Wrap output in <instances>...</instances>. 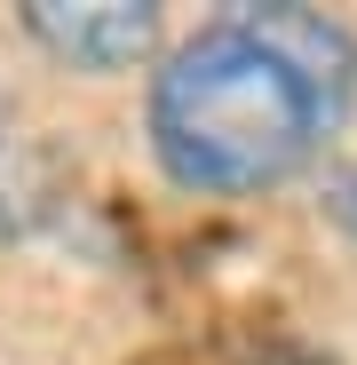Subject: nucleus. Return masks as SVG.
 <instances>
[{"label":"nucleus","mask_w":357,"mask_h":365,"mask_svg":"<svg viewBox=\"0 0 357 365\" xmlns=\"http://www.w3.org/2000/svg\"><path fill=\"white\" fill-rule=\"evenodd\" d=\"M357 103V32L326 9H222L175 40L143 96V135L175 191L262 199L310 175Z\"/></svg>","instance_id":"obj_1"},{"label":"nucleus","mask_w":357,"mask_h":365,"mask_svg":"<svg viewBox=\"0 0 357 365\" xmlns=\"http://www.w3.org/2000/svg\"><path fill=\"white\" fill-rule=\"evenodd\" d=\"M16 24L40 56H56L88 80L135 72L159 48V9H143V0H24Z\"/></svg>","instance_id":"obj_2"},{"label":"nucleus","mask_w":357,"mask_h":365,"mask_svg":"<svg viewBox=\"0 0 357 365\" xmlns=\"http://www.w3.org/2000/svg\"><path fill=\"white\" fill-rule=\"evenodd\" d=\"M318 215L357 247V159H333V167L318 175Z\"/></svg>","instance_id":"obj_3"}]
</instances>
